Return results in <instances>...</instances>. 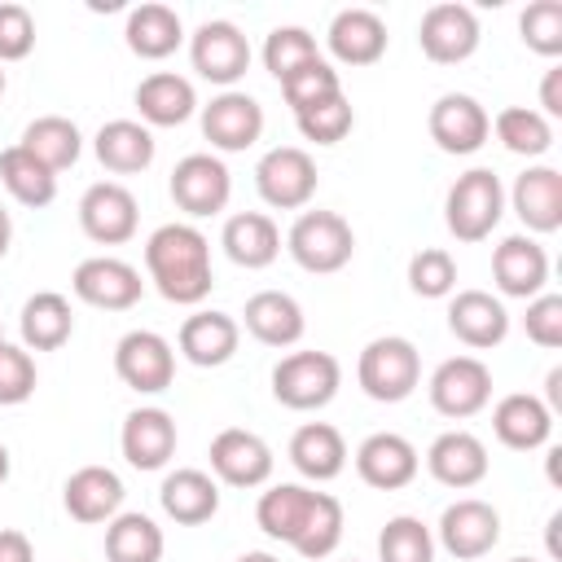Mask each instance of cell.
Returning a JSON list of instances; mask_svg holds the SVG:
<instances>
[{
  "mask_svg": "<svg viewBox=\"0 0 562 562\" xmlns=\"http://www.w3.org/2000/svg\"><path fill=\"white\" fill-rule=\"evenodd\" d=\"M255 522L268 540L290 544L299 558L321 562L338 549L342 540V505L329 492H316L307 483H272L259 505H255Z\"/></svg>",
  "mask_w": 562,
  "mask_h": 562,
  "instance_id": "obj_1",
  "label": "cell"
},
{
  "mask_svg": "<svg viewBox=\"0 0 562 562\" xmlns=\"http://www.w3.org/2000/svg\"><path fill=\"white\" fill-rule=\"evenodd\" d=\"M145 272H149L154 290L167 303L198 307L211 294V285H215L206 233L184 224V220H171V224L154 228L149 241H145Z\"/></svg>",
  "mask_w": 562,
  "mask_h": 562,
  "instance_id": "obj_2",
  "label": "cell"
},
{
  "mask_svg": "<svg viewBox=\"0 0 562 562\" xmlns=\"http://www.w3.org/2000/svg\"><path fill=\"white\" fill-rule=\"evenodd\" d=\"M505 215V184L492 167H470L443 198V224L457 241H483Z\"/></svg>",
  "mask_w": 562,
  "mask_h": 562,
  "instance_id": "obj_3",
  "label": "cell"
},
{
  "mask_svg": "<svg viewBox=\"0 0 562 562\" xmlns=\"http://www.w3.org/2000/svg\"><path fill=\"white\" fill-rule=\"evenodd\" d=\"M285 250L303 272L329 277L342 272L356 255V233L338 211H299V220L285 233Z\"/></svg>",
  "mask_w": 562,
  "mask_h": 562,
  "instance_id": "obj_4",
  "label": "cell"
},
{
  "mask_svg": "<svg viewBox=\"0 0 562 562\" xmlns=\"http://www.w3.org/2000/svg\"><path fill=\"white\" fill-rule=\"evenodd\" d=\"M356 382L369 400L378 404H400L417 391L422 382V356L408 338L400 334H382L373 342H364L360 360H356Z\"/></svg>",
  "mask_w": 562,
  "mask_h": 562,
  "instance_id": "obj_5",
  "label": "cell"
},
{
  "mask_svg": "<svg viewBox=\"0 0 562 562\" xmlns=\"http://www.w3.org/2000/svg\"><path fill=\"white\" fill-rule=\"evenodd\" d=\"M342 386V364L329 351H290L272 364V400L294 413L325 408Z\"/></svg>",
  "mask_w": 562,
  "mask_h": 562,
  "instance_id": "obj_6",
  "label": "cell"
},
{
  "mask_svg": "<svg viewBox=\"0 0 562 562\" xmlns=\"http://www.w3.org/2000/svg\"><path fill=\"white\" fill-rule=\"evenodd\" d=\"M316 184H321L316 158L299 145H277L255 162V189L277 211H303L316 198Z\"/></svg>",
  "mask_w": 562,
  "mask_h": 562,
  "instance_id": "obj_7",
  "label": "cell"
},
{
  "mask_svg": "<svg viewBox=\"0 0 562 562\" xmlns=\"http://www.w3.org/2000/svg\"><path fill=\"white\" fill-rule=\"evenodd\" d=\"M189 61L206 83H220L224 92L250 70V40L241 35L237 22L228 18H211L193 31L189 40Z\"/></svg>",
  "mask_w": 562,
  "mask_h": 562,
  "instance_id": "obj_8",
  "label": "cell"
},
{
  "mask_svg": "<svg viewBox=\"0 0 562 562\" xmlns=\"http://www.w3.org/2000/svg\"><path fill=\"white\" fill-rule=\"evenodd\" d=\"M426 391H430L435 413H443L452 422H465V417L487 408V400H492V369L479 356H448L430 373Z\"/></svg>",
  "mask_w": 562,
  "mask_h": 562,
  "instance_id": "obj_9",
  "label": "cell"
},
{
  "mask_svg": "<svg viewBox=\"0 0 562 562\" xmlns=\"http://www.w3.org/2000/svg\"><path fill=\"white\" fill-rule=\"evenodd\" d=\"M114 373L136 395H158L176 378V347L154 329H132L114 342Z\"/></svg>",
  "mask_w": 562,
  "mask_h": 562,
  "instance_id": "obj_10",
  "label": "cell"
},
{
  "mask_svg": "<svg viewBox=\"0 0 562 562\" xmlns=\"http://www.w3.org/2000/svg\"><path fill=\"white\" fill-rule=\"evenodd\" d=\"M233 198V176L224 167V158L215 154H184L176 167H171V202L193 215V220H206V215H220Z\"/></svg>",
  "mask_w": 562,
  "mask_h": 562,
  "instance_id": "obj_11",
  "label": "cell"
},
{
  "mask_svg": "<svg viewBox=\"0 0 562 562\" xmlns=\"http://www.w3.org/2000/svg\"><path fill=\"white\" fill-rule=\"evenodd\" d=\"M483 31H479V18L470 4H457V0H443V4H430L417 22V44L422 53L435 61V66H457L465 57H474Z\"/></svg>",
  "mask_w": 562,
  "mask_h": 562,
  "instance_id": "obj_12",
  "label": "cell"
},
{
  "mask_svg": "<svg viewBox=\"0 0 562 562\" xmlns=\"http://www.w3.org/2000/svg\"><path fill=\"white\" fill-rule=\"evenodd\" d=\"M70 290H75V299L88 303V307H101V312H127V307L140 303L145 281H140V272H136L127 259L92 255V259H83V263L70 272Z\"/></svg>",
  "mask_w": 562,
  "mask_h": 562,
  "instance_id": "obj_13",
  "label": "cell"
},
{
  "mask_svg": "<svg viewBox=\"0 0 562 562\" xmlns=\"http://www.w3.org/2000/svg\"><path fill=\"white\" fill-rule=\"evenodd\" d=\"M136 224H140V211H136V198L127 184L119 180H97L83 189L79 198V228L97 241V246H123L136 237Z\"/></svg>",
  "mask_w": 562,
  "mask_h": 562,
  "instance_id": "obj_14",
  "label": "cell"
},
{
  "mask_svg": "<svg viewBox=\"0 0 562 562\" xmlns=\"http://www.w3.org/2000/svg\"><path fill=\"white\" fill-rule=\"evenodd\" d=\"M439 544L457 558V562H474L487 558L501 540V514L496 505L479 501V496H461L439 514Z\"/></svg>",
  "mask_w": 562,
  "mask_h": 562,
  "instance_id": "obj_15",
  "label": "cell"
},
{
  "mask_svg": "<svg viewBox=\"0 0 562 562\" xmlns=\"http://www.w3.org/2000/svg\"><path fill=\"white\" fill-rule=\"evenodd\" d=\"M202 136L220 154H241L263 136V105L250 92H220L202 105Z\"/></svg>",
  "mask_w": 562,
  "mask_h": 562,
  "instance_id": "obj_16",
  "label": "cell"
},
{
  "mask_svg": "<svg viewBox=\"0 0 562 562\" xmlns=\"http://www.w3.org/2000/svg\"><path fill=\"white\" fill-rule=\"evenodd\" d=\"M430 140L443 149V154H474L487 145L492 136V114L470 97V92H443L435 105H430Z\"/></svg>",
  "mask_w": 562,
  "mask_h": 562,
  "instance_id": "obj_17",
  "label": "cell"
},
{
  "mask_svg": "<svg viewBox=\"0 0 562 562\" xmlns=\"http://www.w3.org/2000/svg\"><path fill=\"white\" fill-rule=\"evenodd\" d=\"M211 474L228 487H263L272 479V448L241 426H228L211 439Z\"/></svg>",
  "mask_w": 562,
  "mask_h": 562,
  "instance_id": "obj_18",
  "label": "cell"
},
{
  "mask_svg": "<svg viewBox=\"0 0 562 562\" xmlns=\"http://www.w3.org/2000/svg\"><path fill=\"white\" fill-rule=\"evenodd\" d=\"M417 470H422L417 448H413L404 435H395V430H373V435L360 439V448H356V474H360L369 487H378V492H400V487H408V483L417 479Z\"/></svg>",
  "mask_w": 562,
  "mask_h": 562,
  "instance_id": "obj_19",
  "label": "cell"
},
{
  "mask_svg": "<svg viewBox=\"0 0 562 562\" xmlns=\"http://www.w3.org/2000/svg\"><path fill=\"white\" fill-rule=\"evenodd\" d=\"M492 281L505 299H536L549 281V255L536 237L514 233L492 250Z\"/></svg>",
  "mask_w": 562,
  "mask_h": 562,
  "instance_id": "obj_20",
  "label": "cell"
},
{
  "mask_svg": "<svg viewBox=\"0 0 562 562\" xmlns=\"http://www.w3.org/2000/svg\"><path fill=\"white\" fill-rule=\"evenodd\" d=\"M176 417L167 408H132L123 417V430H119V448L127 457L132 470H162L171 457H176Z\"/></svg>",
  "mask_w": 562,
  "mask_h": 562,
  "instance_id": "obj_21",
  "label": "cell"
},
{
  "mask_svg": "<svg viewBox=\"0 0 562 562\" xmlns=\"http://www.w3.org/2000/svg\"><path fill=\"white\" fill-rule=\"evenodd\" d=\"M448 329L457 342H465L470 351H487L501 347L509 334V312L496 294L487 290H457L448 303Z\"/></svg>",
  "mask_w": 562,
  "mask_h": 562,
  "instance_id": "obj_22",
  "label": "cell"
},
{
  "mask_svg": "<svg viewBox=\"0 0 562 562\" xmlns=\"http://www.w3.org/2000/svg\"><path fill=\"white\" fill-rule=\"evenodd\" d=\"M426 470L435 483H443L452 492L479 487L487 479V443L470 430H443L426 448Z\"/></svg>",
  "mask_w": 562,
  "mask_h": 562,
  "instance_id": "obj_23",
  "label": "cell"
},
{
  "mask_svg": "<svg viewBox=\"0 0 562 562\" xmlns=\"http://www.w3.org/2000/svg\"><path fill=\"white\" fill-rule=\"evenodd\" d=\"M509 206L522 220L527 237L531 233H558L562 228V171L549 162L527 167L509 189Z\"/></svg>",
  "mask_w": 562,
  "mask_h": 562,
  "instance_id": "obj_24",
  "label": "cell"
},
{
  "mask_svg": "<svg viewBox=\"0 0 562 562\" xmlns=\"http://www.w3.org/2000/svg\"><path fill=\"white\" fill-rule=\"evenodd\" d=\"M386 40H391L386 22L373 9H338L329 18V31H325L329 57L342 61V66H373V61H382Z\"/></svg>",
  "mask_w": 562,
  "mask_h": 562,
  "instance_id": "obj_25",
  "label": "cell"
},
{
  "mask_svg": "<svg viewBox=\"0 0 562 562\" xmlns=\"http://www.w3.org/2000/svg\"><path fill=\"white\" fill-rule=\"evenodd\" d=\"M237 342H241V325L228 312H193V316H184V325L176 334L180 356L198 369L228 364L237 356Z\"/></svg>",
  "mask_w": 562,
  "mask_h": 562,
  "instance_id": "obj_26",
  "label": "cell"
},
{
  "mask_svg": "<svg viewBox=\"0 0 562 562\" xmlns=\"http://www.w3.org/2000/svg\"><path fill=\"white\" fill-rule=\"evenodd\" d=\"M123 479L110 465H79L66 487H61V505L75 522H110L123 509Z\"/></svg>",
  "mask_w": 562,
  "mask_h": 562,
  "instance_id": "obj_27",
  "label": "cell"
},
{
  "mask_svg": "<svg viewBox=\"0 0 562 562\" xmlns=\"http://www.w3.org/2000/svg\"><path fill=\"white\" fill-rule=\"evenodd\" d=\"M492 430L505 448L514 452H536L549 443L553 435V413L544 408L540 395H527V391H514V395H501L496 408H492Z\"/></svg>",
  "mask_w": 562,
  "mask_h": 562,
  "instance_id": "obj_28",
  "label": "cell"
},
{
  "mask_svg": "<svg viewBox=\"0 0 562 562\" xmlns=\"http://www.w3.org/2000/svg\"><path fill=\"white\" fill-rule=\"evenodd\" d=\"M241 325L263 347H294L303 338V329H307L299 299L285 294V290H259V294H250L246 299V312H241Z\"/></svg>",
  "mask_w": 562,
  "mask_h": 562,
  "instance_id": "obj_29",
  "label": "cell"
},
{
  "mask_svg": "<svg viewBox=\"0 0 562 562\" xmlns=\"http://www.w3.org/2000/svg\"><path fill=\"white\" fill-rule=\"evenodd\" d=\"M158 505L171 522L180 527H198V522H211L220 514V483L206 474V470H193V465H180L162 479L158 487Z\"/></svg>",
  "mask_w": 562,
  "mask_h": 562,
  "instance_id": "obj_30",
  "label": "cell"
},
{
  "mask_svg": "<svg viewBox=\"0 0 562 562\" xmlns=\"http://www.w3.org/2000/svg\"><path fill=\"white\" fill-rule=\"evenodd\" d=\"M198 110V92L176 70H154L136 83V114L145 127H180Z\"/></svg>",
  "mask_w": 562,
  "mask_h": 562,
  "instance_id": "obj_31",
  "label": "cell"
},
{
  "mask_svg": "<svg viewBox=\"0 0 562 562\" xmlns=\"http://www.w3.org/2000/svg\"><path fill=\"white\" fill-rule=\"evenodd\" d=\"M220 246H224V255H228L237 268L259 272V268H268V263L281 255V228H277L272 215H263V211H237V215L224 220Z\"/></svg>",
  "mask_w": 562,
  "mask_h": 562,
  "instance_id": "obj_32",
  "label": "cell"
},
{
  "mask_svg": "<svg viewBox=\"0 0 562 562\" xmlns=\"http://www.w3.org/2000/svg\"><path fill=\"white\" fill-rule=\"evenodd\" d=\"M290 465L307 483H329L347 470V439L329 422H303L290 435Z\"/></svg>",
  "mask_w": 562,
  "mask_h": 562,
  "instance_id": "obj_33",
  "label": "cell"
},
{
  "mask_svg": "<svg viewBox=\"0 0 562 562\" xmlns=\"http://www.w3.org/2000/svg\"><path fill=\"white\" fill-rule=\"evenodd\" d=\"M154 132L140 119H110L101 123V132L92 136V154L105 171L114 176H136L154 162Z\"/></svg>",
  "mask_w": 562,
  "mask_h": 562,
  "instance_id": "obj_34",
  "label": "cell"
},
{
  "mask_svg": "<svg viewBox=\"0 0 562 562\" xmlns=\"http://www.w3.org/2000/svg\"><path fill=\"white\" fill-rule=\"evenodd\" d=\"M123 40H127V48H132L140 61H162V57H171V53L184 44V22H180V13H176L171 4L149 0V4H136V9L127 13Z\"/></svg>",
  "mask_w": 562,
  "mask_h": 562,
  "instance_id": "obj_35",
  "label": "cell"
},
{
  "mask_svg": "<svg viewBox=\"0 0 562 562\" xmlns=\"http://www.w3.org/2000/svg\"><path fill=\"white\" fill-rule=\"evenodd\" d=\"M22 347L26 351H57L70 342L75 334V312H70V299L57 294V290H40L22 303Z\"/></svg>",
  "mask_w": 562,
  "mask_h": 562,
  "instance_id": "obj_36",
  "label": "cell"
},
{
  "mask_svg": "<svg viewBox=\"0 0 562 562\" xmlns=\"http://www.w3.org/2000/svg\"><path fill=\"white\" fill-rule=\"evenodd\" d=\"M18 145H22L31 158H40L53 176L66 171V167H75L79 154H83V136H79V127H75L66 114H40V119H31Z\"/></svg>",
  "mask_w": 562,
  "mask_h": 562,
  "instance_id": "obj_37",
  "label": "cell"
},
{
  "mask_svg": "<svg viewBox=\"0 0 562 562\" xmlns=\"http://www.w3.org/2000/svg\"><path fill=\"white\" fill-rule=\"evenodd\" d=\"M162 527L149 514H114L105 522V562H162Z\"/></svg>",
  "mask_w": 562,
  "mask_h": 562,
  "instance_id": "obj_38",
  "label": "cell"
},
{
  "mask_svg": "<svg viewBox=\"0 0 562 562\" xmlns=\"http://www.w3.org/2000/svg\"><path fill=\"white\" fill-rule=\"evenodd\" d=\"M0 184L9 189L13 202H22L31 211H40V206H48L57 198V176L40 158H31L22 145L0 149Z\"/></svg>",
  "mask_w": 562,
  "mask_h": 562,
  "instance_id": "obj_39",
  "label": "cell"
},
{
  "mask_svg": "<svg viewBox=\"0 0 562 562\" xmlns=\"http://www.w3.org/2000/svg\"><path fill=\"white\" fill-rule=\"evenodd\" d=\"M492 132H496V140L509 154H522V158H540L553 145V123L540 110H531V105H505V110H496Z\"/></svg>",
  "mask_w": 562,
  "mask_h": 562,
  "instance_id": "obj_40",
  "label": "cell"
},
{
  "mask_svg": "<svg viewBox=\"0 0 562 562\" xmlns=\"http://www.w3.org/2000/svg\"><path fill=\"white\" fill-rule=\"evenodd\" d=\"M378 562H435V536L422 518L395 514L378 531Z\"/></svg>",
  "mask_w": 562,
  "mask_h": 562,
  "instance_id": "obj_41",
  "label": "cell"
},
{
  "mask_svg": "<svg viewBox=\"0 0 562 562\" xmlns=\"http://www.w3.org/2000/svg\"><path fill=\"white\" fill-rule=\"evenodd\" d=\"M316 57H321V48H316V35L307 26H272L263 40V66L277 83Z\"/></svg>",
  "mask_w": 562,
  "mask_h": 562,
  "instance_id": "obj_42",
  "label": "cell"
},
{
  "mask_svg": "<svg viewBox=\"0 0 562 562\" xmlns=\"http://www.w3.org/2000/svg\"><path fill=\"white\" fill-rule=\"evenodd\" d=\"M294 123H299V136L303 140H312V145H338L356 127V110H351V101L342 92H334V97L299 110Z\"/></svg>",
  "mask_w": 562,
  "mask_h": 562,
  "instance_id": "obj_43",
  "label": "cell"
},
{
  "mask_svg": "<svg viewBox=\"0 0 562 562\" xmlns=\"http://www.w3.org/2000/svg\"><path fill=\"white\" fill-rule=\"evenodd\" d=\"M408 290L417 299H448L457 290V259L443 246H422L408 259Z\"/></svg>",
  "mask_w": 562,
  "mask_h": 562,
  "instance_id": "obj_44",
  "label": "cell"
},
{
  "mask_svg": "<svg viewBox=\"0 0 562 562\" xmlns=\"http://www.w3.org/2000/svg\"><path fill=\"white\" fill-rule=\"evenodd\" d=\"M518 35L531 53L558 57L562 53V0H531L518 13Z\"/></svg>",
  "mask_w": 562,
  "mask_h": 562,
  "instance_id": "obj_45",
  "label": "cell"
},
{
  "mask_svg": "<svg viewBox=\"0 0 562 562\" xmlns=\"http://www.w3.org/2000/svg\"><path fill=\"white\" fill-rule=\"evenodd\" d=\"M334 92H342V83H338V70L325 57H316V61H307L294 75L281 79V97H285V105L294 114L307 110V105H316V101H325V97H334Z\"/></svg>",
  "mask_w": 562,
  "mask_h": 562,
  "instance_id": "obj_46",
  "label": "cell"
},
{
  "mask_svg": "<svg viewBox=\"0 0 562 562\" xmlns=\"http://www.w3.org/2000/svg\"><path fill=\"white\" fill-rule=\"evenodd\" d=\"M35 360L26 347H13V342H0V404H26L35 395Z\"/></svg>",
  "mask_w": 562,
  "mask_h": 562,
  "instance_id": "obj_47",
  "label": "cell"
},
{
  "mask_svg": "<svg viewBox=\"0 0 562 562\" xmlns=\"http://www.w3.org/2000/svg\"><path fill=\"white\" fill-rule=\"evenodd\" d=\"M35 48V18L26 4L0 0V66L4 61H22Z\"/></svg>",
  "mask_w": 562,
  "mask_h": 562,
  "instance_id": "obj_48",
  "label": "cell"
},
{
  "mask_svg": "<svg viewBox=\"0 0 562 562\" xmlns=\"http://www.w3.org/2000/svg\"><path fill=\"white\" fill-rule=\"evenodd\" d=\"M522 329H527V338L536 347L558 351L562 347V294H536V299H527Z\"/></svg>",
  "mask_w": 562,
  "mask_h": 562,
  "instance_id": "obj_49",
  "label": "cell"
},
{
  "mask_svg": "<svg viewBox=\"0 0 562 562\" xmlns=\"http://www.w3.org/2000/svg\"><path fill=\"white\" fill-rule=\"evenodd\" d=\"M540 114L553 123L562 119V66H549L540 79Z\"/></svg>",
  "mask_w": 562,
  "mask_h": 562,
  "instance_id": "obj_50",
  "label": "cell"
},
{
  "mask_svg": "<svg viewBox=\"0 0 562 562\" xmlns=\"http://www.w3.org/2000/svg\"><path fill=\"white\" fill-rule=\"evenodd\" d=\"M0 562H35V549H31L26 531L0 527Z\"/></svg>",
  "mask_w": 562,
  "mask_h": 562,
  "instance_id": "obj_51",
  "label": "cell"
},
{
  "mask_svg": "<svg viewBox=\"0 0 562 562\" xmlns=\"http://www.w3.org/2000/svg\"><path fill=\"white\" fill-rule=\"evenodd\" d=\"M544 408L549 413H562V364H553L549 378H544Z\"/></svg>",
  "mask_w": 562,
  "mask_h": 562,
  "instance_id": "obj_52",
  "label": "cell"
},
{
  "mask_svg": "<svg viewBox=\"0 0 562 562\" xmlns=\"http://www.w3.org/2000/svg\"><path fill=\"white\" fill-rule=\"evenodd\" d=\"M9 241H13V220H9V211L0 206V259L9 255Z\"/></svg>",
  "mask_w": 562,
  "mask_h": 562,
  "instance_id": "obj_53",
  "label": "cell"
},
{
  "mask_svg": "<svg viewBox=\"0 0 562 562\" xmlns=\"http://www.w3.org/2000/svg\"><path fill=\"white\" fill-rule=\"evenodd\" d=\"M237 562H281L277 553H263V549H250V553H241Z\"/></svg>",
  "mask_w": 562,
  "mask_h": 562,
  "instance_id": "obj_54",
  "label": "cell"
},
{
  "mask_svg": "<svg viewBox=\"0 0 562 562\" xmlns=\"http://www.w3.org/2000/svg\"><path fill=\"white\" fill-rule=\"evenodd\" d=\"M4 479H9V448L0 443V483H4Z\"/></svg>",
  "mask_w": 562,
  "mask_h": 562,
  "instance_id": "obj_55",
  "label": "cell"
},
{
  "mask_svg": "<svg viewBox=\"0 0 562 562\" xmlns=\"http://www.w3.org/2000/svg\"><path fill=\"white\" fill-rule=\"evenodd\" d=\"M4 83H9V79H4V66H0V97H4Z\"/></svg>",
  "mask_w": 562,
  "mask_h": 562,
  "instance_id": "obj_56",
  "label": "cell"
},
{
  "mask_svg": "<svg viewBox=\"0 0 562 562\" xmlns=\"http://www.w3.org/2000/svg\"><path fill=\"white\" fill-rule=\"evenodd\" d=\"M509 562H540V558H509Z\"/></svg>",
  "mask_w": 562,
  "mask_h": 562,
  "instance_id": "obj_57",
  "label": "cell"
},
{
  "mask_svg": "<svg viewBox=\"0 0 562 562\" xmlns=\"http://www.w3.org/2000/svg\"><path fill=\"white\" fill-rule=\"evenodd\" d=\"M0 342H4V329H0Z\"/></svg>",
  "mask_w": 562,
  "mask_h": 562,
  "instance_id": "obj_58",
  "label": "cell"
}]
</instances>
